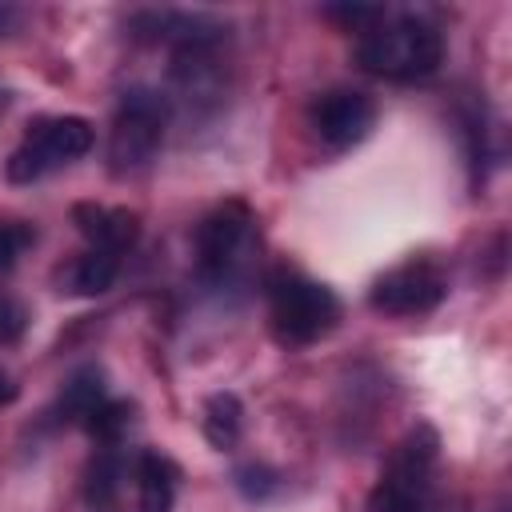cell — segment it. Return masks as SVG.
I'll return each mask as SVG.
<instances>
[{
    "instance_id": "obj_1",
    "label": "cell",
    "mask_w": 512,
    "mask_h": 512,
    "mask_svg": "<svg viewBox=\"0 0 512 512\" xmlns=\"http://www.w3.org/2000/svg\"><path fill=\"white\" fill-rule=\"evenodd\" d=\"M356 64L396 84L428 80L444 64V32L420 12H384L368 32L356 36Z\"/></svg>"
},
{
    "instance_id": "obj_2",
    "label": "cell",
    "mask_w": 512,
    "mask_h": 512,
    "mask_svg": "<svg viewBox=\"0 0 512 512\" xmlns=\"http://www.w3.org/2000/svg\"><path fill=\"white\" fill-rule=\"evenodd\" d=\"M172 120V100L160 88L136 84L128 92H120V104L112 112V128H108V168L112 176H136L144 172L168 132Z\"/></svg>"
},
{
    "instance_id": "obj_3",
    "label": "cell",
    "mask_w": 512,
    "mask_h": 512,
    "mask_svg": "<svg viewBox=\"0 0 512 512\" xmlns=\"http://www.w3.org/2000/svg\"><path fill=\"white\" fill-rule=\"evenodd\" d=\"M256 252V216L248 204L228 200L212 208L196 228V276L208 288H232L248 276Z\"/></svg>"
},
{
    "instance_id": "obj_4",
    "label": "cell",
    "mask_w": 512,
    "mask_h": 512,
    "mask_svg": "<svg viewBox=\"0 0 512 512\" xmlns=\"http://www.w3.org/2000/svg\"><path fill=\"white\" fill-rule=\"evenodd\" d=\"M268 316H272V332L284 344H316L324 340L336 320H340V300L328 284L308 280L292 268H276L268 276Z\"/></svg>"
},
{
    "instance_id": "obj_5",
    "label": "cell",
    "mask_w": 512,
    "mask_h": 512,
    "mask_svg": "<svg viewBox=\"0 0 512 512\" xmlns=\"http://www.w3.org/2000/svg\"><path fill=\"white\" fill-rule=\"evenodd\" d=\"M440 456V436L428 424H416L388 456L380 480L368 492V512H428L432 508V472Z\"/></svg>"
},
{
    "instance_id": "obj_6",
    "label": "cell",
    "mask_w": 512,
    "mask_h": 512,
    "mask_svg": "<svg viewBox=\"0 0 512 512\" xmlns=\"http://www.w3.org/2000/svg\"><path fill=\"white\" fill-rule=\"evenodd\" d=\"M96 132L84 116H40L24 128V140L12 148L4 172L12 184H32L44 180L48 172L80 160L92 148Z\"/></svg>"
},
{
    "instance_id": "obj_7",
    "label": "cell",
    "mask_w": 512,
    "mask_h": 512,
    "mask_svg": "<svg viewBox=\"0 0 512 512\" xmlns=\"http://www.w3.org/2000/svg\"><path fill=\"white\" fill-rule=\"evenodd\" d=\"M220 44L224 40H192V44H180L172 48V68H168V80H172V104H188L196 112H212L220 108L224 92H228V68L220 60Z\"/></svg>"
},
{
    "instance_id": "obj_8",
    "label": "cell",
    "mask_w": 512,
    "mask_h": 512,
    "mask_svg": "<svg viewBox=\"0 0 512 512\" xmlns=\"http://www.w3.org/2000/svg\"><path fill=\"white\" fill-rule=\"evenodd\" d=\"M308 128L324 148L344 152L376 128V100L360 88H328L308 104Z\"/></svg>"
},
{
    "instance_id": "obj_9",
    "label": "cell",
    "mask_w": 512,
    "mask_h": 512,
    "mask_svg": "<svg viewBox=\"0 0 512 512\" xmlns=\"http://www.w3.org/2000/svg\"><path fill=\"white\" fill-rule=\"evenodd\" d=\"M444 296H448L444 272L428 260H412V264H400V268L384 272L372 284L368 304L384 316H424V312L440 308Z\"/></svg>"
},
{
    "instance_id": "obj_10",
    "label": "cell",
    "mask_w": 512,
    "mask_h": 512,
    "mask_svg": "<svg viewBox=\"0 0 512 512\" xmlns=\"http://www.w3.org/2000/svg\"><path fill=\"white\" fill-rule=\"evenodd\" d=\"M72 224L88 240V248H108V252H120V256L140 240V212H132V208L76 204Z\"/></svg>"
},
{
    "instance_id": "obj_11",
    "label": "cell",
    "mask_w": 512,
    "mask_h": 512,
    "mask_svg": "<svg viewBox=\"0 0 512 512\" xmlns=\"http://www.w3.org/2000/svg\"><path fill=\"white\" fill-rule=\"evenodd\" d=\"M132 476H136V500L140 512H172L176 504V464L160 452H140L132 460Z\"/></svg>"
},
{
    "instance_id": "obj_12",
    "label": "cell",
    "mask_w": 512,
    "mask_h": 512,
    "mask_svg": "<svg viewBox=\"0 0 512 512\" xmlns=\"http://www.w3.org/2000/svg\"><path fill=\"white\" fill-rule=\"evenodd\" d=\"M124 476H128V464L120 456V444H100V452L92 456L88 476H84V500H88V508L92 512H112L120 504Z\"/></svg>"
},
{
    "instance_id": "obj_13",
    "label": "cell",
    "mask_w": 512,
    "mask_h": 512,
    "mask_svg": "<svg viewBox=\"0 0 512 512\" xmlns=\"http://www.w3.org/2000/svg\"><path fill=\"white\" fill-rule=\"evenodd\" d=\"M104 400H108L104 372H100L96 364H84V368H76V372L68 376V384H64V392H60L52 416L64 420V424H84V420L96 412V404H104Z\"/></svg>"
},
{
    "instance_id": "obj_14",
    "label": "cell",
    "mask_w": 512,
    "mask_h": 512,
    "mask_svg": "<svg viewBox=\"0 0 512 512\" xmlns=\"http://www.w3.org/2000/svg\"><path fill=\"white\" fill-rule=\"evenodd\" d=\"M116 276H120V252L88 248V252L72 264L68 288H72L76 296H100V292H108V288L116 284Z\"/></svg>"
},
{
    "instance_id": "obj_15",
    "label": "cell",
    "mask_w": 512,
    "mask_h": 512,
    "mask_svg": "<svg viewBox=\"0 0 512 512\" xmlns=\"http://www.w3.org/2000/svg\"><path fill=\"white\" fill-rule=\"evenodd\" d=\"M240 424H244V408H240V400L232 396V392H216V396H208L204 400V420H200V428H204V440L212 444V448H232L236 440H240Z\"/></svg>"
},
{
    "instance_id": "obj_16",
    "label": "cell",
    "mask_w": 512,
    "mask_h": 512,
    "mask_svg": "<svg viewBox=\"0 0 512 512\" xmlns=\"http://www.w3.org/2000/svg\"><path fill=\"white\" fill-rule=\"evenodd\" d=\"M128 424H132V404L128 400H112V396L104 404H96V412L84 420V428L96 436V444H120Z\"/></svg>"
},
{
    "instance_id": "obj_17",
    "label": "cell",
    "mask_w": 512,
    "mask_h": 512,
    "mask_svg": "<svg viewBox=\"0 0 512 512\" xmlns=\"http://www.w3.org/2000/svg\"><path fill=\"white\" fill-rule=\"evenodd\" d=\"M324 16L360 36V32H368L384 16V8H376V4H332V8H324Z\"/></svg>"
},
{
    "instance_id": "obj_18",
    "label": "cell",
    "mask_w": 512,
    "mask_h": 512,
    "mask_svg": "<svg viewBox=\"0 0 512 512\" xmlns=\"http://www.w3.org/2000/svg\"><path fill=\"white\" fill-rule=\"evenodd\" d=\"M276 484H280V476H276L272 468H264V464H244V468H236V488H240L248 500H264Z\"/></svg>"
},
{
    "instance_id": "obj_19",
    "label": "cell",
    "mask_w": 512,
    "mask_h": 512,
    "mask_svg": "<svg viewBox=\"0 0 512 512\" xmlns=\"http://www.w3.org/2000/svg\"><path fill=\"white\" fill-rule=\"evenodd\" d=\"M24 332H28V308L16 296L0 292V344H16Z\"/></svg>"
},
{
    "instance_id": "obj_20",
    "label": "cell",
    "mask_w": 512,
    "mask_h": 512,
    "mask_svg": "<svg viewBox=\"0 0 512 512\" xmlns=\"http://www.w3.org/2000/svg\"><path fill=\"white\" fill-rule=\"evenodd\" d=\"M28 244H32V232H28V228L0 220V272H8V268L16 264V256H20Z\"/></svg>"
},
{
    "instance_id": "obj_21",
    "label": "cell",
    "mask_w": 512,
    "mask_h": 512,
    "mask_svg": "<svg viewBox=\"0 0 512 512\" xmlns=\"http://www.w3.org/2000/svg\"><path fill=\"white\" fill-rule=\"evenodd\" d=\"M12 400H16V384H12V376L0 368V408H4V404H12Z\"/></svg>"
},
{
    "instance_id": "obj_22",
    "label": "cell",
    "mask_w": 512,
    "mask_h": 512,
    "mask_svg": "<svg viewBox=\"0 0 512 512\" xmlns=\"http://www.w3.org/2000/svg\"><path fill=\"white\" fill-rule=\"evenodd\" d=\"M16 20H20V12H16V8H8V4H0V36H4Z\"/></svg>"
},
{
    "instance_id": "obj_23",
    "label": "cell",
    "mask_w": 512,
    "mask_h": 512,
    "mask_svg": "<svg viewBox=\"0 0 512 512\" xmlns=\"http://www.w3.org/2000/svg\"><path fill=\"white\" fill-rule=\"evenodd\" d=\"M4 108H8V92L0 88V116H4Z\"/></svg>"
}]
</instances>
